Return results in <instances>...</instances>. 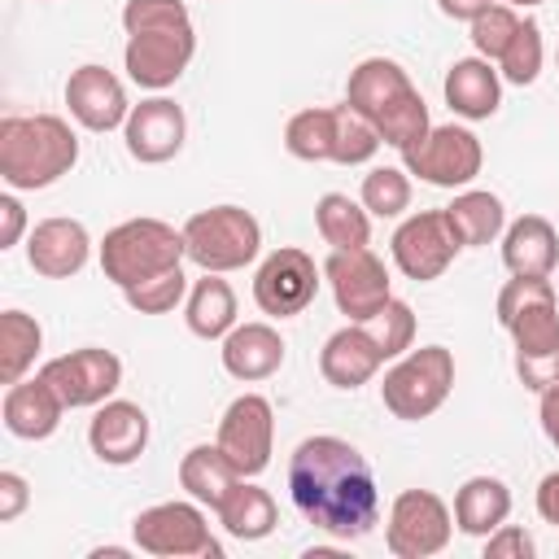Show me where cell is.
<instances>
[{
  "mask_svg": "<svg viewBox=\"0 0 559 559\" xmlns=\"http://www.w3.org/2000/svg\"><path fill=\"white\" fill-rule=\"evenodd\" d=\"M288 498L328 537L358 542L380 520V485L371 463L345 437L319 432L288 454Z\"/></svg>",
  "mask_w": 559,
  "mask_h": 559,
  "instance_id": "cell-1",
  "label": "cell"
},
{
  "mask_svg": "<svg viewBox=\"0 0 559 559\" xmlns=\"http://www.w3.org/2000/svg\"><path fill=\"white\" fill-rule=\"evenodd\" d=\"M345 105H354L380 131V140L389 148H397V153H406L411 144H419L428 135V127H432L419 87L411 83V74L393 57H362L349 70Z\"/></svg>",
  "mask_w": 559,
  "mask_h": 559,
  "instance_id": "cell-2",
  "label": "cell"
},
{
  "mask_svg": "<svg viewBox=\"0 0 559 559\" xmlns=\"http://www.w3.org/2000/svg\"><path fill=\"white\" fill-rule=\"evenodd\" d=\"M79 162V135L57 114H9L0 122V179L13 192L52 188Z\"/></svg>",
  "mask_w": 559,
  "mask_h": 559,
  "instance_id": "cell-3",
  "label": "cell"
},
{
  "mask_svg": "<svg viewBox=\"0 0 559 559\" xmlns=\"http://www.w3.org/2000/svg\"><path fill=\"white\" fill-rule=\"evenodd\" d=\"M183 227H170L166 218H127L100 240V271L118 288H135L162 271H175L183 266Z\"/></svg>",
  "mask_w": 559,
  "mask_h": 559,
  "instance_id": "cell-4",
  "label": "cell"
},
{
  "mask_svg": "<svg viewBox=\"0 0 559 559\" xmlns=\"http://www.w3.org/2000/svg\"><path fill=\"white\" fill-rule=\"evenodd\" d=\"M450 389H454V354L445 345H419V349H406L384 371L380 402L393 419L419 424L445 406Z\"/></svg>",
  "mask_w": 559,
  "mask_h": 559,
  "instance_id": "cell-5",
  "label": "cell"
},
{
  "mask_svg": "<svg viewBox=\"0 0 559 559\" xmlns=\"http://www.w3.org/2000/svg\"><path fill=\"white\" fill-rule=\"evenodd\" d=\"M188 262L201 271H240L262 253V223L245 205H210L183 223Z\"/></svg>",
  "mask_w": 559,
  "mask_h": 559,
  "instance_id": "cell-6",
  "label": "cell"
},
{
  "mask_svg": "<svg viewBox=\"0 0 559 559\" xmlns=\"http://www.w3.org/2000/svg\"><path fill=\"white\" fill-rule=\"evenodd\" d=\"M131 537L135 550L157 555V559H223V542L210 533V515L197 498L179 502H157L144 507L131 520Z\"/></svg>",
  "mask_w": 559,
  "mask_h": 559,
  "instance_id": "cell-7",
  "label": "cell"
},
{
  "mask_svg": "<svg viewBox=\"0 0 559 559\" xmlns=\"http://www.w3.org/2000/svg\"><path fill=\"white\" fill-rule=\"evenodd\" d=\"M498 323L515 341V354L559 349V297L550 275H511L498 293Z\"/></svg>",
  "mask_w": 559,
  "mask_h": 559,
  "instance_id": "cell-8",
  "label": "cell"
},
{
  "mask_svg": "<svg viewBox=\"0 0 559 559\" xmlns=\"http://www.w3.org/2000/svg\"><path fill=\"white\" fill-rule=\"evenodd\" d=\"M454 511L432 489H402L384 520V546L397 559H432L450 546Z\"/></svg>",
  "mask_w": 559,
  "mask_h": 559,
  "instance_id": "cell-9",
  "label": "cell"
},
{
  "mask_svg": "<svg viewBox=\"0 0 559 559\" xmlns=\"http://www.w3.org/2000/svg\"><path fill=\"white\" fill-rule=\"evenodd\" d=\"M463 249V236L454 227V218L441 210H419L411 218L397 223L393 240H389V253L397 262V271L415 284H428V280H441L445 266L459 258Z\"/></svg>",
  "mask_w": 559,
  "mask_h": 559,
  "instance_id": "cell-10",
  "label": "cell"
},
{
  "mask_svg": "<svg viewBox=\"0 0 559 559\" xmlns=\"http://www.w3.org/2000/svg\"><path fill=\"white\" fill-rule=\"evenodd\" d=\"M197 52V31L192 22H166V26H144L127 35L122 48V66L131 74V83L148 87V92H166L179 83V74L188 70Z\"/></svg>",
  "mask_w": 559,
  "mask_h": 559,
  "instance_id": "cell-11",
  "label": "cell"
},
{
  "mask_svg": "<svg viewBox=\"0 0 559 559\" xmlns=\"http://www.w3.org/2000/svg\"><path fill=\"white\" fill-rule=\"evenodd\" d=\"M402 166L432 188H467L485 166V148L476 131L445 122V127H428V135L402 153Z\"/></svg>",
  "mask_w": 559,
  "mask_h": 559,
  "instance_id": "cell-12",
  "label": "cell"
},
{
  "mask_svg": "<svg viewBox=\"0 0 559 559\" xmlns=\"http://www.w3.org/2000/svg\"><path fill=\"white\" fill-rule=\"evenodd\" d=\"M323 284V266H314V258L297 245H284V249H271L258 271H253V301L262 314L271 319H293L301 314L314 293Z\"/></svg>",
  "mask_w": 559,
  "mask_h": 559,
  "instance_id": "cell-13",
  "label": "cell"
},
{
  "mask_svg": "<svg viewBox=\"0 0 559 559\" xmlns=\"http://www.w3.org/2000/svg\"><path fill=\"white\" fill-rule=\"evenodd\" d=\"M323 280L332 284L336 310H341L349 323L376 319L380 306L393 297L389 266H384L371 249H332V258L323 262Z\"/></svg>",
  "mask_w": 559,
  "mask_h": 559,
  "instance_id": "cell-14",
  "label": "cell"
},
{
  "mask_svg": "<svg viewBox=\"0 0 559 559\" xmlns=\"http://www.w3.org/2000/svg\"><path fill=\"white\" fill-rule=\"evenodd\" d=\"M39 376L61 393V402L70 411H83V406H100L114 397V389L122 384V358L114 349L83 345V349L48 358L39 367Z\"/></svg>",
  "mask_w": 559,
  "mask_h": 559,
  "instance_id": "cell-15",
  "label": "cell"
},
{
  "mask_svg": "<svg viewBox=\"0 0 559 559\" xmlns=\"http://www.w3.org/2000/svg\"><path fill=\"white\" fill-rule=\"evenodd\" d=\"M223 454L236 463L240 476H262L271 467V450H275V411L262 393H240L223 419H218V437Z\"/></svg>",
  "mask_w": 559,
  "mask_h": 559,
  "instance_id": "cell-16",
  "label": "cell"
},
{
  "mask_svg": "<svg viewBox=\"0 0 559 559\" xmlns=\"http://www.w3.org/2000/svg\"><path fill=\"white\" fill-rule=\"evenodd\" d=\"M66 109L70 118L83 127V131H118L127 127V114H131V100H127V87L114 70L87 61L79 70H70L66 79Z\"/></svg>",
  "mask_w": 559,
  "mask_h": 559,
  "instance_id": "cell-17",
  "label": "cell"
},
{
  "mask_svg": "<svg viewBox=\"0 0 559 559\" xmlns=\"http://www.w3.org/2000/svg\"><path fill=\"white\" fill-rule=\"evenodd\" d=\"M183 135H188V118L170 96H148V100L131 105L127 127H122L127 153L135 162H144V166L170 162L183 148Z\"/></svg>",
  "mask_w": 559,
  "mask_h": 559,
  "instance_id": "cell-18",
  "label": "cell"
},
{
  "mask_svg": "<svg viewBox=\"0 0 559 559\" xmlns=\"http://www.w3.org/2000/svg\"><path fill=\"white\" fill-rule=\"evenodd\" d=\"M87 258H92V236L79 218L52 214V218H39L26 236V262L44 280H70L87 266Z\"/></svg>",
  "mask_w": 559,
  "mask_h": 559,
  "instance_id": "cell-19",
  "label": "cell"
},
{
  "mask_svg": "<svg viewBox=\"0 0 559 559\" xmlns=\"http://www.w3.org/2000/svg\"><path fill=\"white\" fill-rule=\"evenodd\" d=\"M87 445L100 463L109 467H127L148 450V415L140 402L127 397H109L96 406L92 424H87Z\"/></svg>",
  "mask_w": 559,
  "mask_h": 559,
  "instance_id": "cell-20",
  "label": "cell"
},
{
  "mask_svg": "<svg viewBox=\"0 0 559 559\" xmlns=\"http://www.w3.org/2000/svg\"><path fill=\"white\" fill-rule=\"evenodd\" d=\"M384 362H389V354L367 323L336 328L319 349V371L332 389H362Z\"/></svg>",
  "mask_w": 559,
  "mask_h": 559,
  "instance_id": "cell-21",
  "label": "cell"
},
{
  "mask_svg": "<svg viewBox=\"0 0 559 559\" xmlns=\"http://www.w3.org/2000/svg\"><path fill=\"white\" fill-rule=\"evenodd\" d=\"M70 406L61 402V393L35 371V376H22L17 384H4V402H0V415H4V428L17 437V441H48L57 428H61V415Z\"/></svg>",
  "mask_w": 559,
  "mask_h": 559,
  "instance_id": "cell-22",
  "label": "cell"
},
{
  "mask_svg": "<svg viewBox=\"0 0 559 559\" xmlns=\"http://www.w3.org/2000/svg\"><path fill=\"white\" fill-rule=\"evenodd\" d=\"M223 371L240 384L271 380L284 367V336L271 323H236L223 336Z\"/></svg>",
  "mask_w": 559,
  "mask_h": 559,
  "instance_id": "cell-23",
  "label": "cell"
},
{
  "mask_svg": "<svg viewBox=\"0 0 559 559\" xmlns=\"http://www.w3.org/2000/svg\"><path fill=\"white\" fill-rule=\"evenodd\" d=\"M441 92H445L450 114H459L467 122H480V118H493L498 105H502V74L485 57H459L445 70Z\"/></svg>",
  "mask_w": 559,
  "mask_h": 559,
  "instance_id": "cell-24",
  "label": "cell"
},
{
  "mask_svg": "<svg viewBox=\"0 0 559 559\" xmlns=\"http://www.w3.org/2000/svg\"><path fill=\"white\" fill-rule=\"evenodd\" d=\"M555 262H559V236H555L550 218L524 214V218L507 223V231H502V266L511 275H550Z\"/></svg>",
  "mask_w": 559,
  "mask_h": 559,
  "instance_id": "cell-25",
  "label": "cell"
},
{
  "mask_svg": "<svg viewBox=\"0 0 559 559\" xmlns=\"http://www.w3.org/2000/svg\"><path fill=\"white\" fill-rule=\"evenodd\" d=\"M245 476L236 472V463L223 454V445H192L183 459H179V489L188 498H197L201 507L218 511L227 502V493L240 485Z\"/></svg>",
  "mask_w": 559,
  "mask_h": 559,
  "instance_id": "cell-26",
  "label": "cell"
},
{
  "mask_svg": "<svg viewBox=\"0 0 559 559\" xmlns=\"http://www.w3.org/2000/svg\"><path fill=\"white\" fill-rule=\"evenodd\" d=\"M511 515V489L498 476H467L454 493V528L467 537H489Z\"/></svg>",
  "mask_w": 559,
  "mask_h": 559,
  "instance_id": "cell-27",
  "label": "cell"
},
{
  "mask_svg": "<svg viewBox=\"0 0 559 559\" xmlns=\"http://www.w3.org/2000/svg\"><path fill=\"white\" fill-rule=\"evenodd\" d=\"M183 319H188V332L192 336L223 341L236 328V293H231V284L218 271H205L188 288V297H183Z\"/></svg>",
  "mask_w": 559,
  "mask_h": 559,
  "instance_id": "cell-28",
  "label": "cell"
},
{
  "mask_svg": "<svg viewBox=\"0 0 559 559\" xmlns=\"http://www.w3.org/2000/svg\"><path fill=\"white\" fill-rule=\"evenodd\" d=\"M214 515H218V524L227 528V537H236V542H262V537H271L275 524H280L275 498H271L262 485H253V476H245V480L227 493V502H223Z\"/></svg>",
  "mask_w": 559,
  "mask_h": 559,
  "instance_id": "cell-29",
  "label": "cell"
},
{
  "mask_svg": "<svg viewBox=\"0 0 559 559\" xmlns=\"http://www.w3.org/2000/svg\"><path fill=\"white\" fill-rule=\"evenodd\" d=\"M445 214L454 218L459 236H463V249H480V245H493L502 231H507V210H502V197L498 192H485V188H463Z\"/></svg>",
  "mask_w": 559,
  "mask_h": 559,
  "instance_id": "cell-30",
  "label": "cell"
},
{
  "mask_svg": "<svg viewBox=\"0 0 559 559\" xmlns=\"http://www.w3.org/2000/svg\"><path fill=\"white\" fill-rule=\"evenodd\" d=\"M314 227H319L323 245H332V249H367L371 245V214L362 210V201H354L345 192H323L314 201Z\"/></svg>",
  "mask_w": 559,
  "mask_h": 559,
  "instance_id": "cell-31",
  "label": "cell"
},
{
  "mask_svg": "<svg viewBox=\"0 0 559 559\" xmlns=\"http://www.w3.org/2000/svg\"><path fill=\"white\" fill-rule=\"evenodd\" d=\"M39 349H44L39 319H31L26 310H4L0 314V380L4 384H17L35 367Z\"/></svg>",
  "mask_w": 559,
  "mask_h": 559,
  "instance_id": "cell-32",
  "label": "cell"
},
{
  "mask_svg": "<svg viewBox=\"0 0 559 559\" xmlns=\"http://www.w3.org/2000/svg\"><path fill=\"white\" fill-rule=\"evenodd\" d=\"M332 127H336L332 105L297 109L288 118V127H284V148L297 162H332Z\"/></svg>",
  "mask_w": 559,
  "mask_h": 559,
  "instance_id": "cell-33",
  "label": "cell"
},
{
  "mask_svg": "<svg viewBox=\"0 0 559 559\" xmlns=\"http://www.w3.org/2000/svg\"><path fill=\"white\" fill-rule=\"evenodd\" d=\"M358 201L371 218H402L411 210V170L406 166H371L362 175Z\"/></svg>",
  "mask_w": 559,
  "mask_h": 559,
  "instance_id": "cell-34",
  "label": "cell"
},
{
  "mask_svg": "<svg viewBox=\"0 0 559 559\" xmlns=\"http://www.w3.org/2000/svg\"><path fill=\"white\" fill-rule=\"evenodd\" d=\"M336 127H332V162L336 166H367L380 153V131L354 109V105H332Z\"/></svg>",
  "mask_w": 559,
  "mask_h": 559,
  "instance_id": "cell-35",
  "label": "cell"
},
{
  "mask_svg": "<svg viewBox=\"0 0 559 559\" xmlns=\"http://www.w3.org/2000/svg\"><path fill=\"white\" fill-rule=\"evenodd\" d=\"M542 61H546V44H542V26L533 17L520 22V31L511 35V44L502 48V57L493 61L498 74L515 87H528L537 74H542Z\"/></svg>",
  "mask_w": 559,
  "mask_h": 559,
  "instance_id": "cell-36",
  "label": "cell"
},
{
  "mask_svg": "<svg viewBox=\"0 0 559 559\" xmlns=\"http://www.w3.org/2000/svg\"><path fill=\"white\" fill-rule=\"evenodd\" d=\"M188 288H192V284H188L183 266H175V271H162V275L135 284V288H122V297H127V306L140 310V314H170V310L188 297Z\"/></svg>",
  "mask_w": 559,
  "mask_h": 559,
  "instance_id": "cell-37",
  "label": "cell"
},
{
  "mask_svg": "<svg viewBox=\"0 0 559 559\" xmlns=\"http://www.w3.org/2000/svg\"><path fill=\"white\" fill-rule=\"evenodd\" d=\"M520 9H511V4H489L480 17H472L467 26H472V48H476V57H485V61H498L502 57V48L511 44V35L520 31Z\"/></svg>",
  "mask_w": 559,
  "mask_h": 559,
  "instance_id": "cell-38",
  "label": "cell"
},
{
  "mask_svg": "<svg viewBox=\"0 0 559 559\" xmlns=\"http://www.w3.org/2000/svg\"><path fill=\"white\" fill-rule=\"evenodd\" d=\"M367 328L376 332V341L384 345L389 358H402V354L411 349V341H415V310H411L402 297H389V301L380 306V314L367 319Z\"/></svg>",
  "mask_w": 559,
  "mask_h": 559,
  "instance_id": "cell-39",
  "label": "cell"
},
{
  "mask_svg": "<svg viewBox=\"0 0 559 559\" xmlns=\"http://www.w3.org/2000/svg\"><path fill=\"white\" fill-rule=\"evenodd\" d=\"M166 22H192L183 0H127L122 4V31H144V26H166Z\"/></svg>",
  "mask_w": 559,
  "mask_h": 559,
  "instance_id": "cell-40",
  "label": "cell"
},
{
  "mask_svg": "<svg viewBox=\"0 0 559 559\" xmlns=\"http://www.w3.org/2000/svg\"><path fill=\"white\" fill-rule=\"evenodd\" d=\"M515 376L524 389L546 393L559 384V349H542V354H515Z\"/></svg>",
  "mask_w": 559,
  "mask_h": 559,
  "instance_id": "cell-41",
  "label": "cell"
},
{
  "mask_svg": "<svg viewBox=\"0 0 559 559\" xmlns=\"http://www.w3.org/2000/svg\"><path fill=\"white\" fill-rule=\"evenodd\" d=\"M533 555H537L533 537L524 528H515V524H502V528H493L485 537V559H533Z\"/></svg>",
  "mask_w": 559,
  "mask_h": 559,
  "instance_id": "cell-42",
  "label": "cell"
},
{
  "mask_svg": "<svg viewBox=\"0 0 559 559\" xmlns=\"http://www.w3.org/2000/svg\"><path fill=\"white\" fill-rule=\"evenodd\" d=\"M31 502V485L17 472H0V524H13Z\"/></svg>",
  "mask_w": 559,
  "mask_h": 559,
  "instance_id": "cell-43",
  "label": "cell"
},
{
  "mask_svg": "<svg viewBox=\"0 0 559 559\" xmlns=\"http://www.w3.org/2000/svg\"><path fill=\"white\" fill-rule=\"evenodd\" d=\"M22 231H26V210L13 192H4L0 197V249H13L22 240Z\"/></svg>",
  "mask_w": 559,
  "mask_h": 559,
  "instance_id": "cell-44",
  "label": "cell"
},
{
  "mask_svg": "<svg viewBox=\"0 0 559 559\" xmlns=\"http://www.w3.org/2000/svg\"><path fill=\"white\" fill-rule=\"evenodd\" d=\"M542 402H537V419H542V432H546V441L559 450V384L555 389H546V393H537Z\"/></svg>",
  "mask_w": 559,
  "mask_h": 559,
  "instance_id": "cell-45",
  "label": "cell"
},
{
  "mask_svg": "<svg viewBox=\"0 0 559 559\" xmlns=\"http://www.w3.org/2000/svg\"><path fill=\"white\" fill-rule=\"evenodd\" d=\"M537 515L559 528V472H546L537 485Z\"/></svg>",
  "mask_w": 559,
  "mask_h": 559,
  "instance_id": "cell-46",
  "label": "cell"
},
{
  "mask_svg": "<svg viewBox=\"0 0 559 559\" xmlns=\"http://www.w3.org/2000/svg\"><path fill=\"white\" fill-rule=\"evenodd\" d=\"M489 4H498V0H437V9H441L445 17H454V22H472V17H480Z\"/></svg>",
  "mask_w": 559,
  "mask_h": 559,
  "instance_id": "cell-47",
  "label": "cell"
},
{
  "mask_svg": "<svg viewBox=\"0 0 559 559\" xmlns=\"http://www.w3.org/2000/svg\"><path fill=\"white\" fill-rule=\"evenodd\" d=\"M502 4H511V9H533V4H546V0H502Z\"/></svg>",
  "mask_w": 559,
  "mask_h": 559,
  "instance_id": "cell-48",
  "label": "cell"
},
{
  "mask_svg": "<svg viewBox=\"0 0 559 559\" xmlns=\"http://www.w3.org/2000/svg\"><path fill=\"white\" fill-rule=\"evenodd\" d=\"M555 66H559V52H555Z\"/></svg>",
  "mask_w": 559,
  "mask_h": 559,
  "instance_id": "cell-49",
  "label": "cell"
}]
</instances>
